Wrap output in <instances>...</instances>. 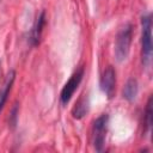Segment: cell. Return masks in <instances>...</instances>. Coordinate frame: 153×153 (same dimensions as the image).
Here are the masks:
<instances>
[{
    "label": "cell",
    "mask_w": 153,
    "mask_h": 153,
    "mask_svg": "<svg viewBox=\"0 0 153 153\" xmlns=\"http://www.w3.org/2000/svg\"><path fill=\"white\" fill-rule=\"evenodd\" d=\"M133 25L130 23L126 24L120 29L115 39V57L118 62L124 61L128 57L131 38H133Z\"/></svg>",
    "instance_id": "cell-1"
},
{
    "label": "cell",
    "mask_w": 153,
    "mask_h": 153,
    "mask_svg": "<svg viewBox=\"0 0 153 153\" xmlns=\"http://www.w3.org/2000/svg\"><path fill=\"white\" fill-rule=\"evenodd\" d=\"M141 57L145 66H149L152 59V18L151 14L141 17Z\"/></svg>",
    "instance_id": "cell-2"
},
{
    "label": "cell",
    "mask_w": 153,
    "mask_h": 153,
    "mask_svg": "<svg viewBox=\"0 0 153 153\" xmlns=\"http://www.w3.org/2000/svg\"><path fill=\"white\" fill-rule=\"evenodd\" d=\"M108 123H109V116L108 114H102L99 117H97L92 126V143L96 151L102 152L105 143L106 131H108Z\"/></svg>",
    "instance_id": "cell-3"
},
{
    "label": "cell",
    "mask_w": 153,
    "mask_h": 153,
    "mask_svg": "<svg viewBox=\"0 0 153 153\" xmlns=\"http://www.w3.org/2000/svg\"><path fill=\"white\" fill-rule=\"evenodd\" d=\"M84 67H80L78 68L72 75L71 78L68 79V81L65 84V86L62 87L61 90V93H60V102L62 105H66L73 97L74 92L76 91V88L79 87L81 80H82V76H84Z\"/></svg>",
    "instance_id": "cell-4"
},
{
    "label": "cell",
    "mask_w": 153,
    "mask_h": 153,
    "mask_svg": "<svg viewBox=\"0 0 153 153\" xmlns=\"http://www.w3.org/2000/svg\"><path fill=\"white\" fill-rule=\"evenodd\" d=\"M100 90L108 98H112L116 88V72L112 66H108L100 76Z\"/></svg>",
    "instance_id": "cell-5"
},
{
    "label": "cell",
    "mask_w": 153,
    "mask_h": 153,
    "mask_svg": "<svg viewBox=\"0 0 153 153\" xmlns=\"http://www.w3.org/2000/svg\"><path fill=\"white\" fill-rule=\"evenodd\" d=\"M45 25V12L42 11L36 20H35V24L31 29V32H30V43L35 47L37 44H39V41H41V37H42V32H43V27Z\"/></svg>",
    "instance_id": "cell-6"
},
{
    "label": "cell",
    "mask_w": 153,
    "mask_h": 153,
    "mask_svg": "<svg viewBox=\"0 0 153 153\" xmlns=\"http://www.w3.org/2000/svg\"><path fill=\"white\" fill-rule=\"evenodd\" d=\"M14 79H16V72L14 71H10L4 84H2V87L0 88V112L2 111L6 102H7V98H8V94L11 92V88L13 86V82H14Z\"/></svg>",
    "instance_id": "cell-7"
},
{
    "label": "cell",
    "mask_w": 153,
    "mask_h": 153,
    "mask_svg": "<svg viewBox=\"0 0 153 153\" xmlns=\"http://www.w3.org/2000/svg\"><path fill=\"white\" fill-rule=\"evenodd\" d=\"M137 92H139V84H137V80L135 78H130L126 85H124V88H123V98L128 102H133L136 96H137Z\"/></svg>",
    "instance_id": "cell-8"
},
{
    "label": "cell",
    "mask_w": 153,
    "mask_h": 153,
    "mask_svg": "<svg viewBox=\"0 0 153 153\" xmlns=\"http://www.w3.org/2000/svg\"><path fill=\"white\" fill-rule=\"evenodd\" d=\"M88 111V102L86 98H81L79 99V102L75 104V106L72 110V115L74 118H81L86 115V112Z\"/></svg>",
    "instance_id": "cell-9"
},
{
    "label": "cell",
    "mask_w": 153,
    "mask_h": 153,
    "mask_svg": "<svg viewBox=\"0 0 153 153\" xmlns=\"http://www.w3.org/2000/svg\"><path fill=\"white\" fill-rule=\"evenodd\" d=\"M152 97L148 98L146 109H145V115H143V123H145V131L148 133L152 127Z\"/></svg>",
    "instance_id": "cell-10"
},
{
    "label": "cell",
    "mask_w": 153,
    "mask_h": 153,
    "mask_svg": "<svg viewBox=\"0 0 153 153\" xmlns=\"http://www.w3.org/2000/svg\"><path fill=\"white\" fill-rule=\"evenodd\" d=\"M17 112H18V104H14V106L12 109V112H11V118H10V123L12 126H16V122H17Z\"/></svg>",
    "instance_id": "cell-11"
}]
</instances>
